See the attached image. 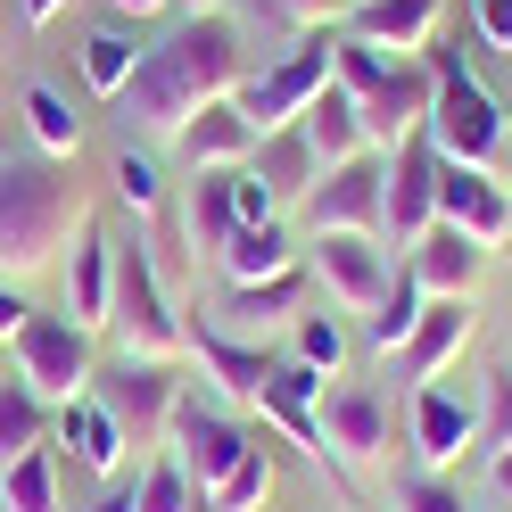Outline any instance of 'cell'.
<instances>
[{"label":"cell","instance_id":"1","mask_svg":"<svg viewBox=\"0 0 512 512\" xmlns=\"http://www.w3.org/2000/svg\"><path fill=\"white\" fill-rule=\"evenodd\" d=\"M240 83H248L240 25L223 9L215 17H182V25H166V34L141 50L133 83L116 91V116H124L133 141H182V124L199 108H215V100H232Z\"/></svg>","mask_w":512,"mask_h":512},{"label":"cell","instance_id":"2","mask_svg":"<svg viewBox=\"0 0 512 512\" xmlns=\"http://www.w3.org/2000/svg\"><path fill=\"white\" fill-rule=\"evenodd\" d=\"M83 190L42 149H0V281H34L67 232H83Z\"/></svg>","mask_w":512,"mask_h":512},{"label":"cell","instance_id":"3","mask_svg":"<svg viewBox=\"0 0 512 512\" xmlns=\"http://www.w3.org/2000/svg\"><path fill=\"white\" fill-rule=\"evenodd\" d=\"M422 67H430V83H438L430 124H422V133L438 141V157L504 174V141H512V124H504V108H496V91L463 67V50H438V42H430V50H422Z\"/></svg>","mask_w":512,"mask_h":512},{"label":"cell","instance_id":"4","mask_svg":"<svg viewBox=\"0 0 512 512\" xmlns=\"http://www.w3.org/2000/svg\"><path fill=\"white\" fill-rule=\"evenodd\" d=\"M108 339H116V356H141V364H182V356H190V323L174 314L166 273H157V256H149L141 240H133V248H116Z\"/></svg>","mask_w":512,"mask_h":512},{"label":"cell","instance_id":"5","mask_svg":"<svg viewBox=\"0 0 512 512\" xmlns=\"http://www.w3.org/2000/svg\"><path fill=\"white\" fill-rule=\"evenodd\" d=\"M9 364L50 413H67L75 397H91V380H100V347H91V331L67 323V314H34V323L9 339Z\"/></svg>","mask_w":512,"mask_h":512},{"label":"cell","instance_id":"6","mask_svg":"<svg viewBox=\"0 0 512 512\" xmlns=\"http://www.w3.org/2000/svg\"><path fill=\"white\" fill-rule=\"evenodd\" d=\"M91 397H100L116 413V430L133 455H149V446H166L174 438V413H182V372L174 364H141V356H116L100 380H91Z\"/></svg>","mask_w":512,"mask_h":512},{"label":"cell","instance_id":"7","mask_svg":"<svg viewBox=\"0 0 512 512\" xmlns=\"http://www.w3.org/2000/svg\"><path fill=\"white\" fill-rule=\"evenodd\" d=\"M331 34L339 25H314V34H298V50H281L265 75H248L232 91V108L256 124V133H273V124H298L314 108V91L331 83Z\"/></svg>","mask_w":512,"mask_h":512},{"label":"cell","instance_id":"8","mask_svg":"<svg viewBox=\"0 0 512 512\" xmlns=\"http://www.w3.org/2000/svg\"><path fill=\"white\" fill-rule=\"evenodd\" d=\"M380 190H389V157L364 149V157H339L323 166V182L306 190V232H356V240H380Z\"/></svg>","mask_w":512,"mask_h":512},{"label":"cell","instance_id":"9","mask_svg":"<svg viewBox=\"0 0 512 512\" xmlns=\"http://www.w3.org/2000/svg\"><path fill=\"white\" fill-rule=\"evenodd\" d=\"M438 223V141L430 133H405L389 149V190H380V240L413 248Z\"/></svg>","mask_w":512,"mask_h":512},{"label":"cell","instance_id":"10","mask_svg":"<svg viewBox=\"0 0 512 512\" xmlns=\"http://www.w3.org/2000/svg\"><path fill=\"white\" fill-rule=\"evenodd\" d=\"M389 248L380 240H356V232H314L306 240V281H323L331 290V306H347V314H372L380 306V290H389Z\"/></svg>","mask_w":512,"mask_h":512},{"label":"cell","instance_id":"11","mask_svg":"<svg viewBox=\"0 0 512 512\" xmlns=\"http://www.w3.org/2000/svg\"><path fill=\"white\" fill-rule=\"evenodd\" d=\"M438 223H455V232H471L479 248H504L512 240V190L504 174L488 166H455V157H438Z\"/></svg>","mask_w":512,"mask_h":512},{"label":"cell","instance_id":"12","mask_svg":"<svg viewBox=\"0 0 512 512\" xmlns=\"http://www.w3.org/2000/svg\"><path fill=\"white\" fill-rule=\"evenodd\" d=\"M430 100H438V83H430L422 58H389V75L364 91V133H372V149H397L405 133H422V124H430Z\"/></svg>","mask_w":512,"mask_h":512},{"label":"cell","instance_id":"13","mask_svg":"<svg viewBox=\"0 0 512 512\" xmlns=\"http://www.w3.org/2000/svg\"><path fill=\"white\" fill-rule=\"evenodd\" d=\"M471 331H479V306L471 298H430L422 323H413V339L397 347V372L413 380V389H430V380H446V364L471 347Z\"/></svg>","mask_w":512,"mask_h":512},{"label":"cell","instance_id":"14","mask_svg":"<svg viewBox=\"0 0 512 512\" xmlns=\"http://www.w3.org/2000/svg\"><path fill=\"white\" fill-rule=\"evenodd\" d=\"M488 265H496V256L479 248L471 232H455V223H430V232L405 248V273L422 281V298H471Z\"/></svg>","mask_w":512,"mask_h":512},{"label":"cell","instance_id":"15","mask_svg":"<svg viewBox=\"0 0 512 512\" xmlns=\"http://www.w3.org/2000/svg\"><path fill=\"white\" fill-rule=\"evenodd\" d=\"M190 356H199V372L215 380L232 405H265V389H273V347H248V339H232V331H215V314L207 323H190Z\"/></svg>","mask_w":512,"mask_h":512},{"label":"cell","instance_id":"16","mask_svg":"<svg viewBox=\"0 0 512 512\" xmlns=\"http://www.w3.org/2000/svg\"><path fill=\"white\" fill-rule=\"evenodd\" d=\"M174 455H182V471H190V488L207 496L215 479L248 455V430L232 422V413H215V405H199V397H182V413H174Z\"/></svg>","mask_w":512,"mask_h":512},{"label":"cell","instance_id":"17","mask_svg":"<svg viewBox=\"0 0 512 512\" xmlns=\"http://www.w3.org/2000/svg\"><path fill=\"white\" fill-rule=\"evenodd\" d=\"M479 446V413L455 397V389H413V471H455Z\"/></svg>","mask_w":512,"mask_h":512},{"label":"cell","instance_id":"18","mask_svg":"<svg viewBox=\"0 0 512 512\" xmlns=\"http://www.w3.org/2000/svg\"><path fill=\"white\" fill-rule=\"evenodd\" d=\"M438 17H446V0H356L339 34L372 42L380 58H422L438 42Z\"/></svg>","mask_w":512,"mask_h":512},{"label":"cell","instance_id":"19","mask_svg":"<svg viewBox=\"0 0 512 512\" xmlns=\"http://www.w3.org/2000/svg\"><path fill=\"white\" fill-rule=\"evenodd\" d=\"M323 438H331V455L356 471V463H380L397 446V422H389V397L380 389H331L323 397Z\"/></svg>","mask_w":512,"mask_h":512},{"label":"cell","instance_id":"20","mask_svg":"<svg viewBox=\"0 0 512 512\" xmlns=\"http://www.w3.org/2000/svg\"><path fill=\"white\" fill-rule=\"evenodd\" d=\"M298 306H306V256L290 273H273V281H240V290H223V306H215V331H256V347H265V331H281V323H298Z\"/></svg>","mask_w":512,"mask_h":512},{"label":"cell","instance_id":"21","mask_svg":"<svg viewBox=\"0 0 512 512\" xmlns=\"http://www.w3.org/2000/svg\"><path fill=\"white\" fill-rule=\"evenodd\" d=\"M108 306H116V248L100 223L75 232V256H67V323H83L91 339L108 331Z\"/></svg>","mask_w":512,"mask_h":512},{"label":"cell","instance_id":"22","mask_svg":"<svg viewBox=\"0 0 512 512\" xmlns=\"http://www.w3.org/2000/svg\"><path fill=\"white\" fill-rule=\"evenodd\" d=\"M248 174L273 190V207H281V215H290V207H306V190L323 182V157H314V141L298 133V124H273V133H256Z\"/></svg>","mask_w":512,"mask_h":512},{"label":"cell","instance_id":"23","mask_svg":"<svg viewBox=\"0 0 512 512\" xmlns=\"http://www.w3.org/2000/svg\"><path fill=\"white\" fill-rule=\"evenodd\" d=\"M174 149H182L190 174H232V166H248V157H256V124H248L232 100H215V108H199V116L182 124Z\"/></svg>","mask_w":512,"mask_h":512},{"label":"cell","instance_id":"24","mask_svg":"<svg viewBox=\"0 0 512 512\" xmlns=\"http://www.w3.org/2000/svg\"><path fill=\"white\" fill-rule=\"evenodd\" d=\"M58 438L75 446V463H83L91 479H124V463H133V446H124L116 413H108L100 397H75L67 413H58Z\"/></svg>","mask_w":512,"mask_h":512},{"label":"cell","instance_id":"25","mask_svg":"<svg viewBox=\"0 0 512 512\" xmlns=\"http://www.w3.org/2000/svg\"><path fill=\"white\" fill-rule=\"evenodd\" d=\"M298 133L314 141V157H323V166H339V157H364V149H372V133H364V100H356V91H339V83L314 91V108L298 116Z\"/></svg>","mask_w":512,"mask_h":512},{"label":"cell","instance_id":"26","mask_svg":"<svg viewBox=\"0 0 512 512\" xmlns=\"http://www.w3.org/2000/svg\"><path fill=\"white\" fill-rule=\"evenodd\" d=\"M298 256H306V248L290 240V223H240V232L223 240L215 273H223V281H232V290H240V281H273V273H290Z\"/></svg>","mask_w":512,"mask_h":512},{"label":"cell","instance_id":"27","mask_svg":"<svg viewBox=\"0 0 512 512\" xmlns=\"http://www.w3.org/2000/svg\"><path fill=\"white\" fill-rule=\"evenodd\" d=\"M232 174H240V166H232ZM232 174H190V207H182L190 256H223V240L240 232V207H232Z\"/></svg>","mask_w":512,"mask_h":512},{"label":"cell","instance_id":"28","mask_svg":"<svg viewBox=\"0 0 512 512\" xmlns=\"http://www.w3.org/2000/svg\"><path fill=\"white\" fill-rule=\"evenodd\" d=\"M25 133H34L42 157H58V166H75V149H83V108L67 100L58 83H25Z\"/></svg>","mask_w":512,"mask_h":512},{"label":"cell","instance_id":"29","mask_svg":"<svg viewBox=\"0 0 512 512\" xmlns=\"http://www.w3.org/2000/svg\"><path fill=\"white\" fill-rule=\"evenodd\" d=\"M50 438H58V413L9 372V380H0V471L25 463V455H34V446H50Z\"/></svg>","mask_w":512,"mask_h":512},{"label":"cell","instance_id":"30","mask_svg":"<svg viewBox=\"0 0 512 512\" xmlns=\"http://www.w3.org/2000/svg\"><path fill=\"white\" fill-rule=\"evenodd\" d=\"M273 479H281V463H273V446L265 438H248V455L215 479V488L199 496V512H265V496H273Z\"/></svg>","mask_w":512,"mask_h":512},{"label":"cell","instance_id":"31","mask_svg":"<svg viewBox=\"0 0 512 512\" xmlns=\"http://www.w3.org/2000/svg\"><path fill=\"white\" fill-rule=\"evenodd\" d=\"M422 306H430V298H422V281L397 265V273H389V290H380V306L364 314V347H372V356H397V347L413 339V323H422Z\"/></svg>","mask_w":512,"mask_h":512},{"label":"cell","instance_id":"32","mask_svg":"<svg viewBox=\"0 0 512 512\" xmlns=\"http://www.w3.org/2000/svg\"><path fill=\"white\" fill-rule=\"evenodd\" d=\"M0 512H67V496H58V446H34L25 463L0 471Z\"/></svg>","mask_w":512,"mask_h":512},{"label":"cell","instance_id":"33","mask_svg":"<svg viewBox=\"0 0 512 512\" xmlns=\"http://www.w3.org/2000/svg\"><path fill=\"white\" fill-rule=\"evenodd\" d=\"M133 67H141V50H133L124 25H91V34H83V83L100 91V100H116V91L133 83Z\"/></svg>","mask_w":512,"mask_h":512},{"label":"cell","instance_id":"34","mask_svg":"<svg viewBox=\"0 0 512 512\" xmlns=\"http://www.w3.org/2000/svg\"><path fill=\"white\" fill-rule=\"evenodd\" d=\"M108 182H116V199L133 207V215H157V207H166V174H157V157H149L141 141L116 149V174H108Z\"/></svg>","mask_w":512,"mask_h":512},{"label":"cell","instance_id":"35","mask_svg":"<svg viewBox=\"0 0 512 512\" xmlns=\"http://www.w3.org/2000/svg\"><path fill=\"white\" fill-rule=\"evenodd\" d=\"M141 512H199V488H190L182 455H149L141 463Z\"/></svg>","mask_w":512,"mask_h":512},{"label":"cell","instance_id":"36","mask_svg":"<svg viewBox=\"0 0 512 512\" xmlns=\"http://www.w3.org/2000/svg\"><path fill=\"white\" fill-rule=\"evenodd\" d=\"M298 364H314L323 380L347 372V331H339V314H298V347H290Z\"/></svg>","mask_w":512,"mask_h":512},{"label":"cell","instance_id":"37","mask_svg":"<svg viewBox=\"0 0 512 512\" xmlns=\"http://www.w3.org/2000/svg\"><path fill=\"white\" fill-rule=\"evenodd\" d=\"M397 512H479L446 471H405L397 479Z\"/></svg>","mask_w":512,"mask_h":512},{"label":"cell","instance_id":"38","mask_svg":"<svg viewBox=\"0 0 512 512\" xmlns=\"http://www.w3.org/2000/svg\"><path fill=\"white\" fill-rule=\"evenodd\" d=\"M479 446H512V364H488V413H479Z\"/></svg>","mask_w":512,"mask_h":512},{"label":"cell","instance_id":"39","mask_svg":"<svg viewBox=\"0 0 512 512\" xmlns=\"http://www.w3.org/2000/svg\"><path fill=\"white\" fill-rule=\"evenodd\" d=\"M256 9H265L273 25H298V34H314V25H331L347 0H256Z\"/></svg>","mask_w":512,"mask_h":512},{"label":"cell","instance_id":"40","mask_svg":"<svg viewBox=\"0 0 512 512\" xmlns=\"http://www.w3.org/2000/svg\"><path fill=\"white\" fill-rule=\"evenodd\" d=\"M232 207H240V223H281V207H273V190H265V182H256L248 166L232 174Z\"/></svg>","mask_w":512,"mask_h":512},{"label":"cell","instance_id":"41","mask_svg":"<svg viewBox=\"0 0 512 512\" xmlns=\"http://www.w3.org/2000/svg\"><path fill=\"white\" fill-rule=\"evenodd\" d=\"M471 25H479V42H488V50L512 58V0H471Z\"/></svg>","mask_w":512,"mask_h":512},{"label":"cell","instance_id":"42","mask_svg":"<svg viewBox=\"0 0 512 512\" xmlns=\"http://www.w3.org/2000/svg\"><path fill=\"white\" fill-rule=\"evenodd\" d=\"M25 323H34V306H25V290H17V281H0V339H17Z\"/></svg>","mask_w":512,"mask_h":512},{"label":"cell","instance_id":"43","mask_svg":"<svg viewBox=\"0 0 512 512\" xmlns=\"http://www.w3.org/2000/svg\"><path fill=\"white\" fill-rule=\"evenodd\" d=\"M91 512H141V471H133V488H124V479H108V488H100V504H91Z\"/></svg>","mask_w":512,"mask_h":512},{"label":"cell","instance_id":"44","mask_svg":"<svg viewBox=\"0 0 512 512\" xmlns=\"http://www.w3.org/2000/svg\"><path fill=\"white\" fill-rule=\"evenodd\" d=\"M488 488H496V504L512 512V446H488Z\"/></svg>","mask_w":512,"mask_h":512},{"label":"cell","instance_id":"45","mask_svg":"<svg viewBox=\"0 0 512 512\" xmlns=\"http://www.w3.org/2000/svg\"><path fill=\"white\" fill-rule=\"evenodd\" d=\"M17 9H25V25L42 34V25H58V9H67V0H17Z\"/></svg>","mask_w":512,"mask_h":512},{"label":"cell","instance_id":"46","mask_svg":"<svg viewBox=\"0 0 512 512\" xmlns=\"http://www.w3.org/2000/svg\"><path fill=\"white\" fill-rule=\"evenodd\" d=\"M108 9H116V17H157L166 0H108Z\"/></svg>","mask_w":512,"mask_h":512},{"label":"cell","instance_id":"47","mask_svg":"<svg viewBox=\"0 0 512 512\" xmlns=\"http://www.w3.org/2000/svg\"><path fill=\"white\" fill-rule=\"evenodd\" d=\"M215 9H223V0H190V17H215Z\"/></svg>","mask_w":512,"mask_h":512},{"label":"cell","instance_id":"48","mask_svg":"<svg viewBox=\"0 0 512 512\" xmlns=\"http://www.w3.org/2000/svg\"><path fill=\"white\" fill-rule=\"evenodd\" d=\"M347 9H356V0H347Z\"/></svg>","mask_w":512,"mask_h":512},{"label":"cell","instance_id":"49","mask_svg":"<svg viewBox=\"0 0 512 512\" xmlns=\"http://www.w3.org/2000/svg\"><path fill=\"white\" fill-rule=\"evenodd\" d=\"M0 347H9V339H0Z\"/></svg>","mask_w":512,"mask_h":512}]
</instances>
